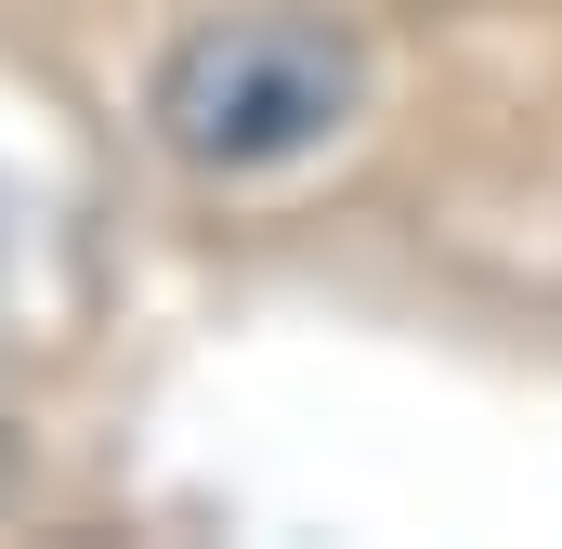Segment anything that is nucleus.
Here are the masks:
<instances>
[{
    "mask_svg": "<svg viewBox=\"0 0 562 549\" xmlns=\"http://www.w3.org/2000/svg\"><path fill=\"white\" fill-rule=\"evenodd\" d=\"M0 484H13V418H0Z\"/></svg>",
    "mask_w": 562,
    "mask_h": 549,
    "instance_id": "2",
    "label": "nucleus"
},
{
    "mask_svg": "<svg viewBox=\"0 0 562 549\" xmlns=\"http://www.w3.org/2000/svg\"><path fill=\"white\" fill-rule=\"evenodd\" d=\"M380 66L314 0H223L144 66V132L196 183H288L367 119Z\"/></svg>",
    "mask_w": 562,
    "mask_h": 549,
    "instance_id": "1",
    "label": "nucleus"
}]
</instances>
